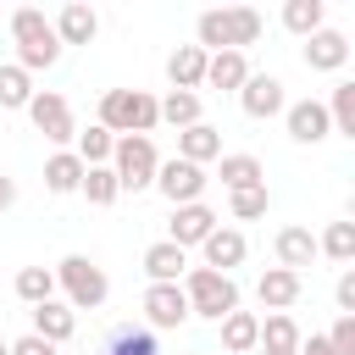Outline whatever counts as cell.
Here are the masks:
<instances>
[{
	"label": "cell",
	"mask_w": 355,
	"mask_h": 355,
	"mask_svg": "<svg viewBox=\"0 0 355 355\" xmlns=\"http://www.w3.org/2000/svg\"><path fill=\"white\" fill-rule=\"evenodd\" d=\"M333 300H338V316H355V272L344 266L338 283H333Z\"/></svg>",
	"instance_id": "38"
},
{
	"label": "cell",
	"mask_w": 355,
	"mask_h": 355,
	"mask_svg": "<svg viewBox=\"0 0 355 355\" xmlns=\"http://www.w3.org/2000/svg\"><path fill=\"white\" fill-rule=\"evenodd\" d=\"M0 355H11V344H6V338H0Z\"/></svg>",
	"instance_id": "42"
},
{
	"label": "cell",
	"mask_w": 355,
	"mask_h": 355,
	"mask_svg": "<svg viewBox=\"0 0 355 355\" xmlns=\"http://www.w3.org/2000/svg\"><path fill=\"white\" fill-rule=\"evenodd\" d=\"M111 150H116V139L94 122V128H83L78 139H72V155L83 161V166H111Z\"/></svg>",
	"instance_id": "29"
},
{
	"label": "cell",
	"mask_w": 355,
	"mask_h": 355,
	"mask_svg": "<svg viewBox=\"0 0 355 355\" xmlns=\"http://www.w3.org/2000/svg\"><path fill=\"white\" fill-rule=\"evenodd\" d=\"M261 355H266V349H261Z\"/></svg>",
	"instance_id": "44"
},
{
	"label": "cell",
	"mask_w": 355,
	"mask_h": 355,
	"mask_svg": "<svg viewBox=\"0 0 355 355\" xmlns=\"http://www.w3.org/2000/svg\"><path fill=\"white\" fill-rule=\"evenodd\" d=\"M316 255L349 266V261H355V222H327V233L316 239Z\"/></svg>",
	"instance_id": "32"
},
{
	"label": "cell",
	"mask_w": 355,
	"mask_h": 355,
	"mask_svg": "<svg viewBox=\"0 0 355 355\" xmlns=\"http://www.w3.org/2000/svg\"><path fill=\"white\" fill-rule=\"evenodd\" d=\"M300 55H305V67H311V72H338V67L349 61V39H344L338 28H316V33L305 39V50H300Z\"/></svg>",
	"instance_id": "14"
},
{
	"label": "cell",
	"mask_w": 355,
	"mask_h": 355,
	"mask_svg": "<svg viewBox=\"0 0 355 355\" xmlns=\"http://www.w3.org/2000/svg\"><path fill=\"white\" fill-rule=\"evenodd\" d=\"M166 83L183 89V94H200V83H205V50L200 44H178L166 55Z\"/></svg>",
	"instance_id": "21"
},
{
	"label": "cell",
	"mask_w": 355,
	"mask_h": 355,
	"mask_svg": "<svg viewBox=\"0 0 355 355\" xmlns=\"http://www.w3.org/2000/svg\"><path fill=\"white\" fill-rule=\"evenodd\" d=\"M78 333V311L67 305V300H44V305H33V338H44V344H67Z\"/></svg>",
	"instance_id": "17"
},
{
	"label": "cell",
	"mask_w": 355,
	"mask_h": 355,
	"mask_svg": "<svg viewBox=\"0 0 355 355\" xmlns=\"http://www.w3.org/2000/svg\"><path fill=\"white\" fill-rule=\"evenodd\" d=\"M283 128H288V139H294V144H322V139L333 133V122H327V105H322V100H294V105H283Z\"/></svg>",
	"instance_id": "12"
},
{
	"label": "cell",
	"mask_w": 355,
	"mask_h": 355,
	"mask_svg": "<svg viewBox=\"0 0 355 355\" xmlns=\"http://www.w3.org/2000/svg\"><path fill=\"white\" fill-rule=\"evenodd\" d=\"M11 288H17V300H28V305H44V300H55V272H50V266H22Z\"/></svg>",
	"instance_id": "33"
},
{
	"label": "cell",
	"mask_w": 355,
	"mask_h": 355,
	"mask_svg": "<svg viewBox=\"0 0 355 355\" xmlns=\"http://www.w3.org/2000/svg\"><path fill=\"white\" fill-rule=\"evenodd\" d=\"M294 355H333L327 349V333H311V338H300V349Z\"/></svg>",
	"instance_id": "40"
},
{
	"label": "cell",
	"mask_w": 355,
	"mask_h": 355,
	"mask_svg": "<svg viewBox=\"0 0 355 355\" xmlns=\"http://www.w3.org/2000/svg\"><path fill=\"white\" fill-rule=\"evenodd\" d=\"M283 28L294 39H311L316 28H327V6L322 0H283Z\"/></svg>",
	"instance_id": "26"
},
{
	"label": "cell",
	"mask_w": 355,
	"mask_h": 355,
	"mask_svg": "<svg viewBox=\"0 0 355 355\" xmlns=\"http://www.w3.org/2000/svg\"><path fill=\"white\" fill-rule=\"evenodd\" d=\"M272 250H277V266H283V272H305V266L316 261V233L300 227V222H288V227H277Z\"/></svg>",
	"instance_id": "16"
},
{
	"label": "cell",
	"mask_w": 355,
	"mask_h": 355,
	"mask_svg": "<svg viewBox=\"0 0 355 355\" xmlns=\"http://www.w3.org/2000/svg\"><path fill=\"white\" fill-rule=\"evenodd\" d=\"M28 122H33L50 144H72V139H78L72 105H67V94H55V89H33V100H28Z\"/></svg>",
	"instance_id": "7"
},
{
	"label": "cell",
	"mask_w": 355,
	"mask_h": 355,
	"mask_svg": "<svg viewBox=\"0 0 355 355\" xmlns=\"http://www.w3.org/2000/svg\"><path fill=\"white\" fill-rule=\"evenodd\" d=\"M178 288H183V300H189V316H200V322H222L227 311H239V283H233L227 272L189 266Z\"/></svg>",
	"instance_id": "4"
},
{
	"label": "cell",
	"mask_w": 355,
	"mask_h": 355,
	"mask_svg": "<svg viewBox=\"0 0 355 355\" xmlns=\"http://www.w3.org/2000/svg\"><path fill=\"white\" fill-rule=\"evenodd\" d=\"M216 327H222V355H255V338H261L255 311H227Z\"/></svg>",
	"instance_id": "23"
},
{
	"label": "cell",
	"mask_w": 355,
	"mask_h": 355,
	"mask_svg": "<svg viewBox=\"0 0 355 355\" xmlns=\"http://www.w3.org/2000/svg\"><path fill=\"white\" fill-rule=\"evenodd\" d=\"M55 355H61V349H55Z\"/></svg>",
	"instance_id": "45"
},
{
	"label": "cell",
	"mask_w": 355,
	"mask_h": 355,
	"mask_svg": "<svg viewBox=\"0 0 355 355\" xmlns=\"http://www.w3.org/2000/svg\"><path fill=\"white\" fill-rule=\"evenodd\" d=\"M239 105H244L250 122H272V116H283V105H288L283 78H277V72H250L244 89H239Z\"/></svg>",
	"instance_id": "9"
},
{
	"label": "cell",
	"mask_w": 355,
	"mask_h": 355,
	"mask_svg": "<svg viewBox=\"0 0 355 355\" xmlns=\"http://www.w3.org/2000/svg\"><path fill=\"white\" fill-rule=\"evenodd\" d=\"M183 272H189V250H178L166 239L144 250V277L150 283H183Z\"/></svg>",
	"instance_id": "24"
},
{
	"label": "cell",
	"mask_w": 355,
	"mask_h": 355,
	"mask_svg": "<svg viewBox=\"0 0 355 355\" xmlns=\"http://www.w3.org/2000/svg\"><path fill=\"white\" fill-rule=\"evenodd\" d=\"M300 327H294V316L288 311H272L266 322H261V338H255V349H266V355H294L300 349Z\"/></svg>",
	"instance_id": "25"
},
{
	"label": "cell",
	"mask_w": 355,
	"mask_h": 355,
	"mask_svg": "<svg viewBox=\"0 0 355 355\" xmlns=\"http://www.w3.org/2000/svg\"><path fill=\"white\" fill-rule=\"evenodd\" d=\"M11 355H55V344H44V338H33V333H22V338L11 344Z\"/></svg>",
	"instance_id": "39"
},
{
	"label": "cell",
	"mask_w": 355,
	"mask_h": 355,
	"mask_svg": "<svg viewBox=\"0 0 355 355\" xmlns=\"http://www.w3.org/2000/svg\"><path fill=\"white\" fill-rule=\"evenodd\" d=\"M200 255H205L211 272H227V277H233V266H244V255H250V239H244L239 227H216V233L200 244Z\"/></svg>",
	"instance_id": "15"
},
{
	"label": "cell",
	"mask_w": 355,
	"mask_h": 355,
	"mask_svg": "<svg viewBox=\"0 0 355 355\" xmlns=\"http://www.w3.org/2000/svg\"><path fill=\"white\" fill-rule=\"evenodd\" d=\"M11 205H17V178L0 172V211H11Z\"/></svg>",
	"instance_id": "41"
},
{
	"label": "cell",
	"mask_w": 355,
	"mask_h": 355,
	"mask_svg": "<svg viewBox=\"0 0 355 355\" xmlns=\"http://www.w3.org/2000/svg\"><path fill=\"white\" fill-rule=\"evenodd\" d=\"M322 105H327V122H333V133L355 139V83H333V100H322Z\"/></svg>",
	"instance_id": "34"
},
{
	"label": "cell",
	"mask_w": 355,
	"mask_h": 355,
	"mask_svg": "<svg viewBox=\"0 0 355 355\" xmlns=\"http://www.w3.org/2000/svg\"><path fill=\"white\" fill-rule=\"evenodd\" d=\"M50 272H55V288L67 294L72 311H100V305L111 300V277H105V266H94L89 255H61Z\"/></svg>",
	"instance_id": "5"
},
{
	"label": "cell",
	"mask_w": 355,
	"mask_h": 355,
	"mask_svg": "<svg viewBox=\"0 0 355 355\" xmlns=\"http://www.w3.org/2000/svg\"><path fill=\"white\" fill-rule=\"evenodd\" d=\"M155 166H161V155H155V139H144V133H133V139H116V150H111V172H116V189H122V194H139V189H150V183H155Z\"/></svg>",
	"instance_id": "6"
},
{
	"label": "cell",
	"mask_w": 355,
	"mask_h": 355,
	"mask_svg": "<svg viewBox=\"0 0 355 355\" xmlns=\"http://www.w3.org/2000/svg\"><path fill=\"white\" fill-rule=\"evenodd\" d=\"M78 194H83L89 205H116V200H122V189H116V172H111V166H83Z\"/></svg>",
	"instance_id": "31"
},
{
	"label": "cell",
	"mask_w": 355,
	"mask_h": 355,
	"mask_svg": "<svg viewBox=\"0 0 355 355\" xmlns=\"http://www.w3.org/2000/svg\"><path fill=\"white\" fill-rule=\"evenodd\" d=\"M216 155H222V128L194 122V128H183V133H178V161L205 166V161H216Z\"/></svg>",
	"instance_id": "22"
},
{
	"label": "cell",
	"mask_w": 355,
	"mask_h": 355,
	"mask_svg": "<svg viewBox=\"0 0 355 355\" xmlns=\"http://www.w3.org/2000/svg\"><path fill=\"white\" fill-rule=\"evenodd\" d=\"M216 227H222V216H216L205 200H194V205H172V222H166V244H178V250H194V244H205Z\"/></svg>",
	"instance_id": "10"
},
{
	"label": "cell",
	"mask_w": 355,
	"mask_h": 355,
	"mask_svg": "<svg viewBox=\"0 0 355 355\" xmlns=\"http://www.w3.org/2000/svg\"><path fill=\"white\" fill-rule=\"evenodd\" d=\"M155 122H161L155 94H144V89H105V94H100V128H105L111 139H133V133L150 139Z\"/></svg>",
	"instance_id": "3"
},
{
	"label": "cell",
	"mask_w": 355,
	"mask_h": 355,
	"mask_svg": "<svg viewBox=\"0 0 355 355\" xmlns=\"http://www.w3.org/2000/svg\"><path fill=\"white\" fill-rule=\"evenodd\" d=\"M155 111H161V122H172L178 133L194 128V122H205V116H200V94H183V89H172L166 100H155Z\"/></svg>",
	"instance_id": "30"
},
{
	"label": "cell",
	"mask_w": 355,
	"mask_h": 355,
	"mask_svg": "<svg viewBox=\"0 0 355 355\" xmlns=\"http://www.w3.org/2000/svg\"><path fill=\"white\" fill-rule=\"evenodd\" d=\"M78 183H83V161H78L72 150H55V155L44 161V189H50V194H78Z\"/></svg>",
	"instance_id": "27"
},
{
	"label": "cell",
	"mask_w": 355,
	"mask_h": 355,
	"mask_svg": "<svg viewBox=\"0 0 355 355\" xmlns=\"http://www.w3.org/2000/svg\"><path fill=\"white\" fill-rule=\"evenodd\" d=\"M261 11L255 6H222V11H200V22H194V44L205 50V55H216V50H250L255 39H261Z\"/></svg>",
	"instance_id": "1"
},
{
	"label": "cell",
	"mask_w": 355,
	"mask_h": 355,
	"mask_svg": "<svg viewBox=\"0 0 355 355\" xmlns=\"http://www.w3.org/2000/svg\"><path fill=\"white\" fill-rule=\"evenodd\" d=\"M50 28H55L61 50H67V44H94V33H100V17H94V6H83V0H67V6L50 17Z\"/></svg>",
	"instance_id": "13"
},
{
	"label": "cell",
	"mask_w": 355,
	"mask_h": 355,
	"mask_svg": "<svg viewBox=\"0 0 355 355\" xmlns=\"http://www.w3.org/2000/svg\"><path fill=\"white\" fill-rule=\"evenodd\" d=\"M33 100V78L17 61H0V111H28Z\"/></svg>",
	"instance_id": "28"
},
{
	"label": "cell",
	"mask_w": 355,
	"mask_h": 355,
	"mask_svg": "<svg viewBox=\"0 0 355 355\" xmlns=\"http://www.w3.org/2000/svg\"><path fill=\"white\" fill-rule=\"evenodd\" d=\"M300 288H305V277H300V272H283V266H266V272L255 277V300H261L266 311H288V305L300 300Z\"/></svg>",
	"instance_id": "20"
},
{
	"label": "cell",
	"mask_w": 355,
	"mask_h": 355,
	"mask_svg": "<svg viewBox=\"0 0 355 355\" xmlns=\"http://www.w3.org/2000/svg\"><path fill=\"white\" fill-rule=\"evenodd\" d=\"M139 305H144V322H150L155 333H172V327H183V322H189V300H183V288H178V283H150Z\"/></svg>",
	"instance_id": "11"
},
{
	"label": "cell",
	"mask_w": 355,
	"mask_h": 355,
	"mask_svg": "<svg viewBox=\"0 0 355 355\" xmlns=\"http://www.w3.org/2000/svg\"><path fill=\"white\" fill-rule=\"evenodd\" d=\"M105 355H161V344H155L150 327H122V333L105 344Z\"/></svg>",
	"instance_id": "36"
},
{
	"label": "cell",
	"mask_w": 355,
	"mask_h": 355,
	"mask_svg": "<svg viewBox=\"0 0 355 355\" xmlns=\"http://www.w3.org/2000/svg\"><path fill=\"white\" fill-rule=\"evenodd\" d=\"M11 39H17V67L33 78V72H50L61 61V39L50 28V17L39 6H17L11 11Z\"/></svg>",
	"instance_id": "2"
},
{
	"label": "cell",
	"mask_w": 355,
	"mask_h": 355,
	"mask_svg": "<svg viewBox=\"0 0 355 355\" xmlns=\"http://www.w3.org/2000/svg\"><path fill=\"white\" fill-rule=\"evenodd\" d=\"M189 355H205V349H189Z\"/></svg>",
	"instance_id": "43"
},
{
	"label": "cell",
	"mask_w": 355,
	"mask_h": 355,
	"mask_svg": "<svg viewBox=\"0 0 355 355\" xmlns=\"http://www.w3.org/2000/svg\"><path fill=\"white\" fill-rule=\"evenodd\" d=\"M205 183H211V178H205V166H189V161H178V155H172V161H161V166H155V183H150V189H161V200H166V205H194V200L205 194Z\"/></svg>",
	"instance_id": "8"
},
{
	"label": "cell",
	"mask_w": 355,
	"mask_h": 355,
	"mask_svg": "<svg viewBox=\"0 0 355 355\" xmlns=\"http://www.w3.org/2000/svg\"><path fill=\"white\" fill-rule=\"evenodd\" d=\"M216 178H222L227 194H239V189H261L266 183V166H261V155L233 150V155H216Z\"/></svg>",
	"instance_id": "19"
},
{
	"label": "cell",
	"mask_w": 355,
	"mask_h": 355,
	"mask_svg": "<svg viewBox=\"0 0 355 355\" xmlns=\"http://www.w3.org/2000/svg\"><path fill=\"white\" fill-rule=\"evenodd\" d=\"M227 211H233V222H255V216H266V211H272L266 183H261V189H239V194H227Z\"/></svg>",
	"instance_id": "35"
},
{
	"label": "cell",
	"mask_w": 355,
	"mask_h": 355,
	"mask_svg": "<svg viewBox=\"0 0 355 355\" xmlns=\"http://www.w3.org/2000/svg\"><path fill=\"white\" fill-rule=\"evenodd\" d=\"M244 78H250V55H239V50H216V55H205V83H200V89L239 94Z\"/></svg>",
	"instance_id": "18"
},
{
	"label": "cell",
	"mask_w": 355,
	"mask_h": 355,
	"mask_svg": "<svg viewBox=\"0 0 355 355\" xmlns=\"http://www.w3.org/2000/svg\"><path fill=\"white\" fill-rule=\"evenodd\" d=\"M327 349H333V355H355V316H338V322L327 327Z\"/></svg>",
	"instance_id": "37"
}]
</instances>
